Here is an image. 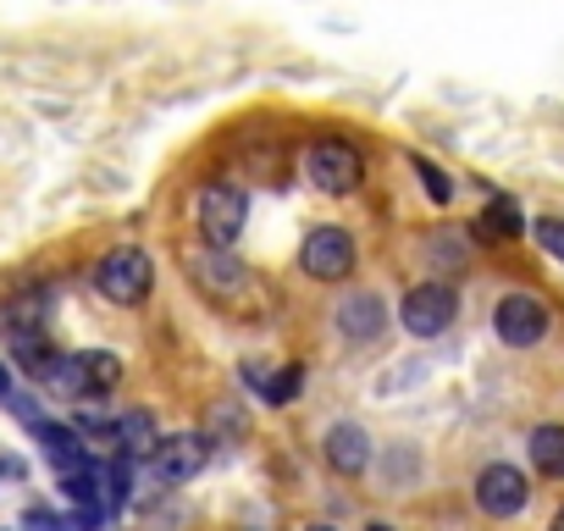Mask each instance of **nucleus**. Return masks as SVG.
<instances>
[{
  "instance_id": "17",
  "label": "nucleus",
  "mask_w": 564,
  "mask_h": 531,
  "mask_svg": "<svg viewBox=\"0 0 564 531\" xmlns=\"http://www.w3.org/2000/svg\"><path fill=\"white\" fill-rule=\"evenodd\" d=\"M300 388H305V366H282L276 377L260 382V399H265V404H294Z\"/></svg>"
},
{
  "instance_id": "5",
  "label": "nucleus",
  "mask_w": 564,
  "mask_h": 531,
  "mask_svg": "<svg viewBox=\"0 0 564 531\" xmlns=\"http://www.w3.org/2000/svg\"><path fill=\"white\" fill-rule=\"evenodd\" d=\"M454 311H459V294L448 283H415L399 305V322L410 338H443L454 327Z\"/></svg>"
},
{
  "instance_id": "26",
  "label": "nucleus",
  "mask_w": 564,
  "mask_h": 531,
  "mask_svg": "<svg viewBox=\"0 0 564 531\" xmlns=\"http://www.w3.org/2000/svg\"><path fill=\"white\" fill-rule=\"evenodd\" d=\"M371 531H393V525H371Z\"/></svg>"
},
{
  "instance_id": "11",
  "label": "nucleus",
  "mask_w": 564,
  "mask_h": 531,
  "mask_svg": "<svg viewBox=\"0 0 564 531\" xmlns=\"http://www.w3.org/2000/svg\"><path fill=\"white\" fill-rule=\"evenodd\" d=\"M382 327H388V305H382L377 294H349V300L338 305V333H344V338L371 344Z\"/></svg>"
},
{
  "instance_id": "2",
  "label": "nucleus",
  "mask_w": 564,
  "mask_h": 531,
  "mask_svg": "<svg viewBox=\"0 0 564 531\" xmlns=\"http://www.w3.org/2000/svg\"><path fill=\"white\" fill-rule=\"evenodd\" d=\"M95 289L111 300V305H144L150 289H155V266L144 249H111L100 266H95Z\"/></svg>"
},
{
  "instance_id": "12",
  "label": "nucleus",
  "mask_w": 564,
  "mask_h": 531,
  "mask_svg": "<svg viewBox=\"0 0 564 531\" xmlns=\"http://www.w3.org/2000/svg\"><path fill=\"white\" fill-rule=\"evenodd\" d=\"M194 278H199V289H210L216 300H238V294L249 289V272H243L232 254H199V260H194Z\"/></svg>"
},
{
  "instance_id": "1",
  "label": "nucleus",
  "mask_w": 564,
  "mask_h": 531,
  "mask_svg": "<svg viewBox=\"0 0 564 531\" xmlns=\"http://www.w3.org/2000/svg\"><path fill=\"white\" fill-rule=\"evenodd\" d=\"M56 393L67 399H106L117 382H122V360L106 355V349H89V355H62L56 371L45 377Z\"/></svg>"
},
{
  "instance_id": "10",
  "label": "nucleus",
  "mask_w": 564,
  "mask_h": 531,
  "mask_svg": "<svg viewBox=\"0 0 564 531\" xmlns=\"http://www.w3.org/2000/svg\"><path fill=\"white\" fill-rule=\"evenodd\" d=\"M322 454H327V465H333L338 476H360V470L371 465V437H366V426H355V421H338V426H327V443H322Z\"/></svg>"
},
{
  "instance_id": "6",
  "label": "nucleus",
  "mask_w": 564,
  "mask_h": 531,
  "mask_svg": "<svg viewBox=\"0 0 564 531\" xmlns=\"http://www.w3.org/2000/svg\"><path fill=\"white\" fill-rule=\"evenodd\" d=\"M205 459H210V443L194 437V432H172V437H161V443L150 448V470H155V481H166V487L194 481V476L205 470Z\"/></svg>"
},
{
  "instance_id": "13",
  "label": "nucleus",
  "mask_w": 564,
  "mask_h": 531,
  "mask_svg": "<svg viewBox=\"0 0 564 531\" xmlns=\"http://www.w3.org/2000/svg\"><path fill=\"white\" fill-rule=\"evenodd\" d=\"M520 199H509V194H492L487 199V210H481V221H476V238H487V243H503V238H520Z\"/></svg>"
},
{
  "instance_id": "23",
  "label": "nucleus",
  "mask_w": 564,
  "mask_h": 531,
  "mask_svg": "<svg viewBox=\"0 0 564 531\" xmlns=\"http://www.w3.org/2000/svg\"><path fill=\"white\" fill-rule=\"evenodd\" d=\"M0 470H12V476H18V459H0Z\"/></svg>"
},
{
  "instance_id": "9",
  "label": "nucleus",
  "mask_w": 564,
  "mask_h": 531,
  "mask_svg": "<svg viewBox=\"0 0 564 531\" xmlns=\"http://www.w3.org/2000/svg\"><path fill=\"white\" fill-rule=\"evenodd\" d=\"M525 498H531V487H525V476H520L514 465H487V470L476 476V503H481L492 520L520 514V509H525Z\"/></svg>"
},
{
  "instance_id": "15",
  "label": "nucleus",
  "mask_w": 564,
  "mask_h": 531,
  "mask_svg": "<svg viewBox=\"0 0 564 531\" xmlns=\"http://www.w3.org/2000/svg\"><path fill=\"white\" fill-rule=\"evenodd\" d=\"M34 437L45 443V459H51V465H62V470H78V465H89V459H84V432L40 421V426H34Z\"/></svg>"
},
{
  "instance_id": "7",
  "label": "nucleus",
  "mask_w": 564,
  "mask_h": 531,
  "mask_svg": "<svg viewBox=\"0 0 564 531\" xmlns=\"http://www.w3.org/2000/svg\"><path fill=\"white\" fill-rule=\"evenodd\" d=\"M492 327H498V338L509 349H531L547 333V305L536 294H503L498 311H492Z\"/></svg>"
},
{
  "instance_id": "25",
  "label": "nucleus",
  "mask_w": 564,
  "mask_h": 531,
  "mask_svg": "<svg viewBox=\"0 0 564 531\" xmlns=\"http://www.w3.org/2000/svg\"><path fill=\"white\" fill-rule=\"evenodd\" d=\"M311 531H338V525H311Z\"/></svg>"
},
{
  "instance_id": "22",
  "label": "nucleus",
  "mask_w": 564,
  "mask_h": 531,
  "mask_svg": "<svg viewBox=\"0 0 564 531\" xmlns=\"http://www.w3.org/2000/svg\"><path fill=\"white\" fill-rule=\"evenodd\" d=\"M12 393V377H7V366H0V399H7Z\"/></svg>"
},
{
  "instance_id": "14",
  "label": "nucleus",
  "mask_w": 564,
  "mask_h": 531,
  "mask_svg": "<svg viewBox=\"0 0 564 531\" xmlns=\"http://www.w3.org/2000/svg\"><path fill=\"white\" fill-rule=\"evenodd\" d=\"M111 443L122 448V459H139V454L150 459V448H155L161 437H155V421H150L144 410H128L122 421H111Z\"/></svg>"
},
{
  "instance_id": "19",
  "label": "nucleus",
  "mask_w": 564,
  "mask_h": 531,
  "mask_svg": "<svg viewBox=\"0 0 564 531\" xmlns=\"http://www.w3.org/2000/svg\"><path fill=\"white\" fill-rule=\"evenodd\" d=\"M415 172H421V188H426V194H432L437 205H448V194H454V183H448V177H443V172H437L432 161H421V155H415Z\"/></svg>"
},
{
  "instance_id": "16",
  "label": "nucleus",
  "mask_w": 564,
  "mask_h": 531,
  "mask_svg": "<svg viewBox=\"0 0 564 531\" xmlns=\"http://www.w3.org/2000/svg\"><path fill=\"white\" fill-rule=\"evenodd\" d=\"M525 454H531V465L542 470V476H564V426H536L531 432V443H525Z\"/></svg>"
},
{
  "instance_id": "20",
  "label": "nucleus",
  "mask_w": 564,
  "mask_h": 531,
  "mask_svg": "<svg viewBox=\"0 0 564 531\" xmlns=\"http://www.w3.org/2000/svg\"><path fill=\"white\" fill-rule=\"evenodd\" d=\"M536 238H542V249H547L553 260H564V221H553V216L536 221Z\"/></svg>"
},
{
  "instance_id": "18",
  "label": "nucleus",
  "mask_w": 564,
  "mask_h": 531,
  "mask_svg": "<svg viewBox=\"0 0 564 531\" xmlns=\"http://www.w3.org/2000/svg\"><path fill=\"white\" fill-rule=\"evenodd\" d=\"M67 498L78 503V509H100V476L89 470V465H78V470H67Z\"/></svg>"
},
{
  "instance_id": "4",
  "label": "nucleus",
  "mask_w": 564,
  "mask_h": 531,
  "mask_svg": "<svg viewBox=\"0 0 564 531\" xmlns=\"http://www.w3.org/2000/svg\"><path fill=\"white\" fill-rule=\"evenodd\" d=\"M194 216H199V238H205L210 249H232V243H238V232H243L249 199H243L238 188H227V183H210V188H199Z\"/></svg>"
},
{
  "instance_id": "3",
  "label": "nucleus",
  "mask_w": 564,
  "mask_h": 531,
  "mask_svg": "<svg viewBox=\"0 0 564 531\" xmlns=\"http://www.w3.org/2000/svg\"><path fill=\"white\" fill-rule=\"evenodd\" d=\"M305 172L322 194H355L360 177H366V155L349 139H316L311 155H305Z\"/></svg>"
},
{
  "instance_id": "24",
  "label": "nucleus",
  "mask_w": 564,
  "mask_h": 531,
  "mask_svg": "<svg viewBox=\"0 0 564 531\" xmlns=\"http://www.w3.org/2000/svg\"><path fill=\"white\" fill-rule=\"evenodd\" d=\"M553 531H564V509H558V520H553Z\"/></svg>"
},
{
  "instance_id": "8",
  "label": "nucleus",
  "mask_w": 564,
  "mask_h": 531,
  "mask_svg": "<svg viewBox=\"0 0 564 531\" xmlns=\"http://www.w3.org/2000/svg\"><path fill=\"white\" fill-rule=\"evenodd\" d=\"M305 272L316 278V283H338V278H349L355 272V238L344 232V227H316L311 238H305Z\"/></svg>"
},
{
  "instance_id": "21",
  "label": "nucleus",
  "mask_w": 564,
  "mask_h": 531,
  "mask_svg": "<svg viewBox=\"0 0 564 531\" xmlns=\"http://www.w3.org/2000/svg\"><path fill=\"white\" fill-rule=\"evenodd\" d=\"M23 525H29V531H67L73 520H56V514H45V509H29V514H23Z\"/></svg>"
}]
</instances>
